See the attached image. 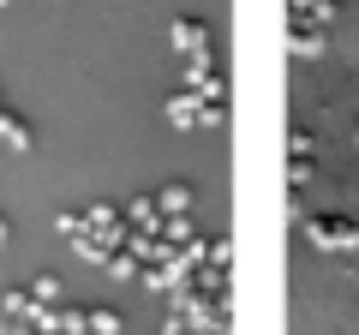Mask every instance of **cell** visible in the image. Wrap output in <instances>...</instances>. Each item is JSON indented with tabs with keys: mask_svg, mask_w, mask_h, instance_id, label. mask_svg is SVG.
Masks as SVG:
<instances>
[{
	"mask_svg": "<svg viewBox=\"0 0 359 335\" xmlns=\"http://www.w3.org/2000/svg\"><path fill=\"white\" fill-rule=\"evenodd\" d=\"M306 233H311L318 245H353V240H359V228H353V221H341V216H318Z\"/></svg>",
	"mask_w": 359,
	"mask_h": 335,
	"instance_id": "cell-1",
	"label": "cell"
},
{
	"mask_svg": "<svg viewBox=\"0 0 359 335\" xmlns=\"http://www.w3.org/2000/svg\"><path fill=\"white\" fill-rule=\"evenodd\" d=\"M174 36H180V48H186V54H198V48H204V30H198L192 18H180V25H174Z\"/></svg>",
	"mask_w": 359,
	"mask_h": 335,
	"instance_id": "cell-2",
	"label": "cell"
}]
</instances>
